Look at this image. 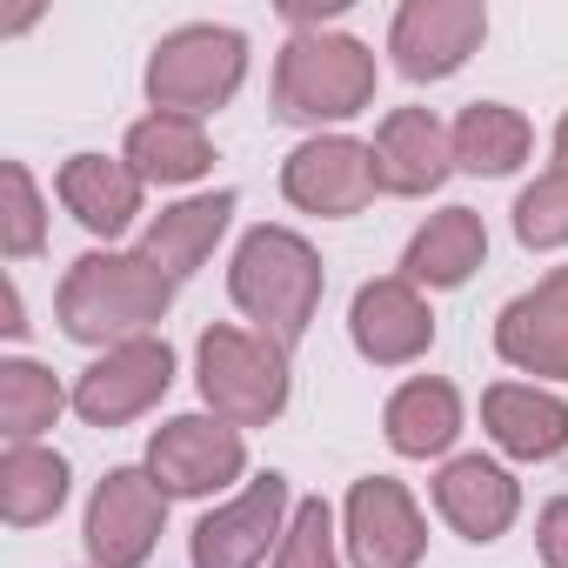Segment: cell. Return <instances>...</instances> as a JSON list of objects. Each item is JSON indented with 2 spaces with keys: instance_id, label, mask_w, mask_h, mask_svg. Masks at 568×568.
Returning <instances> with one entry per match:
<instances>
[{
  "instance_id": "cell-27",
  "label": "cell",
  "mask_w": 568,
  "mask_h": 568,
  "mask_svg": "<svg viewBox=\"0 0 568 568\" xmlns=\"http://www.w3.org/2000/svg\"><path fill=\"white\" fill-rule=\"evenodd\" d=\"M0 194H8V214H0V247H8V261H28L41 254L48 241V214H41V187L21 161L0 168Z\"/></svg>"
},
{
  "instance_id": "cell-21",
  "label": "cell",
  "mask_w": 568,
  "mask_h": 568,
  "mask_svg": "<svg viewBox=\"0 0 568 568\" xmlns=\"http://www.w3.org/2000/svg\"><path fill=\"white\" fill-rule=\"evenodd\" d=\"M382 428H388V448L408 455V462H428V455H448V442L462 435V395L435 375H415L388 395L382 408Z\"/></svg>"
},
{
  "instance_id": "cell-7",
  "label": "cell",
  "mask_w": 568,
  "mask_h": 568,
  "mask_svg": "<svg viewBox=\"0 0 568 568\" xmlns=\"http://www.w3.org/2000/svg\"><path fill=\"white\" fill-rule=\"evenodd\" d=\"M168 488L148 468H108L88 501V555L94 568H141L161 541Z\"/></svg>"
},
{
  "instance_id": "cell-24",
  "label": "cell",
  "mask_w": 568,
  "mask_h": 568,
  "mask_svg": "<svg viewBox=\"0 0 568 568\" xmlns=\"http://www.w3.org/2000/svg\"><path fill=\"white\" fill-rule=\"evenodd\" d=\"M528 148H535V128L501 101H475L455 121V168H468V174H515L528 161Z\"/></svg>"
},
{
  "instance_id": "cell-3",
  "label": "cell",
  "mask_w": 568,
  "mask_h": 568,
  "mask_svg": "<svg viewBox=\"0 0 568 568\" xmlns=\"http://www.w3.org/2000/svg\"><path fill=\"white\" fill-rule=\"evenodd\" d=\"M362 108H375V54L355 34H295L274 61V114L295 128H322V121H355Z\"/></svg>"
},
{
  "instance_id": "cell-5",
  "label": "cell",
  "mask_w": 568,
  "mask_h": 568,
  "mask_svg": "<svg viewBox=\"0 0 568 568\" xmlns=\"http://www.w3.org/2000/svg\"><path fill=\"white\" fill-rule=\"evenodd\" d=\"M247 81V41L234 28H174L161 34V48L148 54V101L154 114H214L221 101H234V88Z\"/></svg>"
},
{
  "instance_id": "cell-17",
  "label": "cell",
  "mask_w": 568,
  "mask_h": 568,
  "mask_svg": "<svg viewBox=\"0 0 568 568\" xmlns=\"http://www.w3.org/2000/svg\"><path fill=\"white\" fill-rule=\"evenodd\" d=\"M481 428L515 462H555L568 448V402L535 382H495L481 395Z\"/></svg>"
},
{
  "instance_id": "cell-4",
  "label": "cell",
  "mask_w": 568,
  "mask_h": 568,
  "mask_svg": "<svg viewBox=\"0 0 568 568\" xmlns=\"http://www.w3.org/2000/svg\"><path fill=\"white\" fill-rule=\"evenodd\" d=\"M201 402L227 422V428H267L288 408V348L247 335V328H207L201 348Z\"/></svg>"
},
{
  "instance_id": "cell-22",
  "label": "cell",
  "mask_w": 568,
  "mask_h": 568,
  "mask_svg": "<svg viewBox=\"0 0 568 568\" xmlns=\"http://www.w3.org/2000/svg\"><path fill=\"white\" fill-rule=\"evenodd\" d=\"M128 168L141 181H161V187H187L214 168V141L201 134V121L187 114H148L128 128Z\"/></svg>"
},
{
  "instance_id": "cell-13",
  "label": "cell",
  "mask_w": 568,
  "mask_h": 568,
  "mask_svg": "<svg viewBox=\"0 0 568 568\" xmlns=\"http://www.w3.org/2000/svg\"><path fill=\"white\" fill-rule=\"evenodd\" d=\"M348 335H355V348H362L375 368H408V362L428 355L435 315H428V302H422L415 281L388 274V281H368V288H355Z\"/></svg>"
},
{
  "instance_id": "cell-28",
  "label": "cell",
  "mask_w": 568,
  "mask_h": 568,
  "mask_svg": "<svg viewBox=\"0 0 568 568\" xmlns=\"http://www.w3.org/2000/svg\"><path fill=\"white\" fill-rule=\"evenodd\" d=\"M274 568H342L335 561V508L322 495L295 501V521H288V535H281Z\"/></svg>"
},
{
  "instance_id": "cell-14",
  "label": "cell",
  "mask_w": 568,
  "mask_h": 568,
  "mask_svg": "<svg viewBox=\"0 0 568 568\" xmlns=\"http://www.w3.org/2000/svg\"><path fill=\"white\" fill-rule=\"evenodd\" d=\"M495 348L508 368L521 375H548L568 382V267H555L548 281H535L528 295H515L495 322Z\"/></svg>"
},
{
  "instance_id": "cell-12",
  "label": "cell",
  "mask_w": 568,
  "mask_h": 568,
  "mask_svg": "<svg viewBox=\"0 0 568 568\" xmlns=\"http://www.w3.org/2000/svg\"><path fill=\"white\" fill-rule=\"evenodd\" d=\"M428 548L422 508L402 481L388 475H362L348 488V561L355 568H415Z\"/></svg>"
},
{
  "instance_id": "cell-6",
  "label": "cell",
  "mask_w": 568,
  "mask_h": 568,
  "mask_svg": "<svg viewBox=\"0 0 568 568\" xmlns=\"http://www.w3.org/2000/svg\"><path fill=\"white\" fill-rule=\"evenodd\" d=\"M288 475H254L234 501H221L214 515H201V528H194V541H187V555H194V568H261L267 561V548L288 535Z\"/></svg>"
},
{
  "instance_id": "cell-2",
  "label": "cell",
  "mask_w": 568,
  "mask_h": 568,
  "mask_svg": "<svg viewBox=\"0 0 568 568\" xmlns=\"http://www.w3.org/2000/svg\"><path fill=\"white\" fill-rule=\"evenodd\" d=\"M322 254L295 234V227H247L241 247H234V267H227V295L247 322H261L267 342L295 348L322 308Z\"/></svg>"
},
{
  "instance_id": "cell-16",
  "label": "cell",
  "mask_w": 568,
  "mask_h": 568,
  "mask_svg": "<svg viewBox=\"0 0 568 568\" xmlns=\"http://www.w3.org/2000/svg\"><path fill=\"white\" fill-rule=\"evenodd\" d=\"M435 508L442 521L462 535V541H501L521 515V488L501 462L488 455H455L442 475H435Z\"/></svg>"
},
{
  "instance_id": "cell-30",
  "label": "cell",
  "mask_w": 568,
  "mask_h": 568,
  "mask_svg": "<svg viewBox=\"0 0 568 568\" xmlns=\"http://www.w3.org/2000/svg\"><path fill=\"white\" fill-rule=\"evenodd\" d=\"M0 308H8V322H0V328H8V335H28V322H21V288H14V281H8V295H0Z\"/></svg>"
},
{
  "instance_id": "cell-23",
  "label": "cell",
  "mask_w": 568,
  "mask_h": 568,
  "mask_svg": "<svg viewBox=\"0 0 568 568\" xmlns=\"http://www.w3.org/2000/svg\"><path fill=\"white\" fill-rule=\"evenodd\" d=\"M68 501V462L41 442H21L0 455V515H8L14 528H41L54 521Z\"/></svg>"
},
{
  "instance_id": "cell-8",
  "label": "cell",
  "mask_w": 568,
  "mask_h": 568,
  "mask_svg": "<svg viewBox=\"0 0 568 568\" xmlns=\"http://www.w3.org/2000/svg\"><path fill=\"white\" fill-rule=\"evenodd\" d=\"M241 468H247V442L221 415H174L148 442V475L168 495H221L227 481H241Z\"/></svg>"
},
{
  "instance_id": "cell-20",
  "label": "cell",
  "mask_w": 568,
  "mask_h": 568,
  "mask_svg": "<svg viewBox=\"0 0 568 568\" xmlns=\"http://www.w3.org/2000/svg\"><path fill=\"white\" fill-rule=\"evenodd\" d=\"M227 221H234V194H227V187L194 194V201H181V207L154 214V227L141 234V254H148L168 281H187V274L214 254V241L227 234Z\"/></svg>"
},
{
  "instance_id": "cell-9",
  "label": "cell",
  "mask_w": 568,
  "mask_h": 568,
  "mask_svg": "<svg viewBox=\"0 0 568 568\" xmlns=\"http://www.w3.org/2000/svg\"><path fill=\"white\" fill-rule=\"evenodd\" d=\"M375 148L368 141H348V134H315L288 154L281 168V194H288L302 214H322V221H348L375 201Z\"/></svg>"
},
{
  "instance_id": "cell-10",
  "label": "cell",
  "mask_w": 568,
  "mask_h": 568,
  "mask_svg": "<svg viewBox=\"0 0 568 568\" xmlns=\"http://www.w3.org/2000/svg\"><path fill=\"white\" fill-rule=\"evenodd\" d=\"M481 41H488L481 0H408L388 28V54L408 81H448Z\"/></svg>"
},
{
  "instance_id": "cell-18",
  "label": "cell",
  "mask_w": 568,
  "mask_h": 568,
  "mask_svg": "<svg viewBox=\"0 0 568 568\" xmlns=\"http://www.w3.org/2000/svg\"><path fill=\"white\" fill-rule=\"evenodd\" d=\"M54 187H61L68 214H74L88 234H101V241L128 234L134 214H141V194H148V181H141L128 161H108V154H74Z\"/></svg>"
},
{
  "instance_id": "cell-11",
  "label": "cell",
  "mask_w": 568,
  "mask_h": 568,
  "mask_svg": "<svg viewBox=\"0 0 568 568\" xmlns=\"http://www.w3.org/2000/svg\"><path fill=\"white\" fill-rule=\"evenodd\" d=\"M168 382H174V348L154 342V335H141V342L108 348V355L74 382V408H81V422H94V428H121V422L148 415V408L168 395Z\"/></svg>"
},
{
  "instance_id": "cell-25",
  "label": "cell",
  "mask_w": 568,
  "mask_h": 568,
  "mask_svg": "<svg viewBox=\"0 0 568 568\" xmlns=\"http://www.w3.org/2000/svg\"><path fill=\"white\" fill-rule=\"evenodd\" d=\"M61 408H68V395L41 362H0V435H8V448L41 442Z\"/></svg>"
},
{
  "instance_id": "cell-26",
  "label": "cell",
  "mask_w": 568,
  "mask_h": 568,
  "mask_svg": "<svg viewBox=\"0 0 568 568\" xmlns=\"http://www.w3.org/2000/svg\"><path fill=\"white\" fill-rule=\"evenodd\" d=\"M515 241L548 254V247H568V174H535L521 194H515Z\"/></svg>"
},
{
  "instance_id": "cell-29",
  "label": "cell",
  "mask_w": 568,
  "mask_h": 568,
  "mask_svg": "<svg viewBox=\"0 0 568 568\" xmlns=\"http://www.w3.org/2000/svg\"><path fill=\"white\" fill-rule=\"evenodd\" d=\"M541 561L548 568H568V495L541 508Z\"/></svg>"
},
{
  "instance_id": "cell-1",
  "label": "cell",
  "mask_w": 568,
  "mask_h": 568,
  "mask_svg": "<svg viewBox=\"0 0 568 568\" xmlns=\"http://www.w3.org/2000/svg\"><path fill=\"white\" fill-rule=\"evenodd\" d=\"M174 288L181 281H168L141 247L134 254H114V247H94L68 267L61 281V328L88 348H121V342H141L154 322H168L174 308Z\"/></svg>"
},
{
  "instance_id": "cell-31",
  "label": "cell",
  "mask_w": 568,
  "mask_h": 568,
  "mask_svg": "<svg viewBox=\"0 0 568 568\" xmlns=\"http://www.w3.org/2000/svg\"><path fill=\"white\" fill-rule=\"evenodd\" d=\"M555 174H568V114H561V128H555Z\"/></svg>"
},
{
  "instance_id": "cell-15",
  "label": "cell",
  "mask_w": 568,
  "mask_h": 568,
  "mask_svg": "<svg viewBox=\"0 0 568 568\" xmlns=\"http://www.w3.org/2000/svg\"><path fill=\"white\" fill-rule=\"evenodd\" d=\"M455 168V134L428 114V108H395L382 128H375V181L382 194H435Z\"/></svg>"
},
{
  "instance_id": "cell-19",
  "label": "cell",
  "mask_w": 568,
  "mask_h": 568,
  "mask_svg": "<svg viewBox=\"0 0 568 568\" xmlns=\"http://www.w3.org/2000/svg\"><path fill=\"white\" fill-rule=\"evenodd\" d=\"M488 261V227L475 207H442L415 227L408 254H402V281L415 288H462V281Z\"/></svg>"
}]
</instances>
